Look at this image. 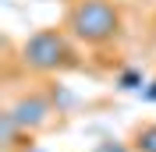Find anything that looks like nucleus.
<instances>
[{
    "label": "nucleus",
    "instance_id": "obj_8",
    "mask_svg": "<svg viewBox=\"0 0 156 152\" xmlns=\"http://www.w3.org/2000/svg\"><path fill=\"white\" fill-rule=\"evenodd\" d=\"M142 99H146V103H156V81H149V85L142 88Z\"/></svg>",
    "mask_w": 156,
    "mask_h": 152
},
{
    "label": "nucleus",
    "instance_id": "obj_2",
    "mask_svg": "<svg viewBox=\"0 0 156 152\" xmlns=\"http://www.w3.org/2000/svg\"><path fill=\"white\" fill-rule=\"evenodd\" d=\"M21 64L32 71H57V67L71 64V46L64 32L57 29H39L21 43Z\"/></svg>",
    "mask_w": 156,
    "mask_h": 152
},
{
    "label": "nucleus",
    "instance_id": "obj_7",
    "mask_svg": "<svg viewBox=\"0 0 156 152\" xmlns=\"http://www.w3.org/2000/svg\"><path fill=\"white\" fill-rule=\"evenodd\" d=\"M92 152H128V145H124V142H117V138H103V142H99Z\"/></svg>",
    "mask_w": 156,
    "mask_h": 152
},
{
    "label": "nucleus",
    "instance_id": "obj_4",
    "mask_svg": "<svg viewBox=\"0 0 156 152\" xmlns=\"http://www.w3.org/2000/svg\"><path fill=\"white\" fill-rule=\"evenodd\" d=\"M117 88L121 92H138V88H146V78L138 67H124L121 74H117Z\"/></svg>",
    "mask_w": 156,
    "mask_h": 152
},
{
    "label": "nucleus",
    "instance_id": "obj_6",
    "mask_svg": "<svg viewBox=\"0 0 156 152\" xmlns=\"http://www.w3.org/2000/svg\"><path fill=\"white\" fill-rule=\"evenodd\" d=\"M0 138H4V145H14V138H18V124H14V117L7 110L0 113Z\"/></svg>",
    "mask_w": 156,
    "mask_h": 152
},
{
    "label": "nucleus",
    "instance_id": "obj_9",
    "mask_svg": "<svg viewBox=\"0 0 156 152\" xmlns=\"http://www.w3.org/2000/svg\"><path fill=\"white\" fill-rule=\"evenodd\" d=\"M21 152H50V149H39V145H25Z\"/></svg>",
    "mask_w": 156,
    "mask_h": 152
},
{
    "label": "nucleus",
    "instance_id": "obj_3",
    "mask_svg": "<svg viewBox=\"0 0 156 152\" xmlns=\"http://www.w3.org/2000/svg\"><path fill=\"white\" fill-rule=\"evenodd\" d=\"M7 113L14 117V124H18V127H25V131H36L39 124L50 117V99H46V95H21V99L11 106Z\"/></svg>",
    "mask_w": 156,
    "mask_h": 152
},
{
    "label": "nucleus",
    "instance_id": "obj_5",
    "mask_svg": "<svg viewBox=\"0 0 156 152\" xmlns=\"http://www.w3.org/2000/svg\"><path fill=\"white\" fill-rule=\"evenodd\" d=\"M135 149L138 152H156V124H146L135 134Z\"/></svg>",
    "mask_w": 156,
    "mask_h": 152
},
{
    "label": "nucleus",
    "instance_id": "obj_1",
    "mask_svg": "<svg viewBox=\"0 0 156 152\" xmlns=\"http://www.w3.org/2000/svg\"><path fill=\"white\" fill-rule=\"evenodd\" d=\"M68 29L75 32V39L99 46L121 32V14L110 0H78L68 14Z\"/></svg>",
    "mask_w": 156,
    "mask_h": 152
}]
</instances>
